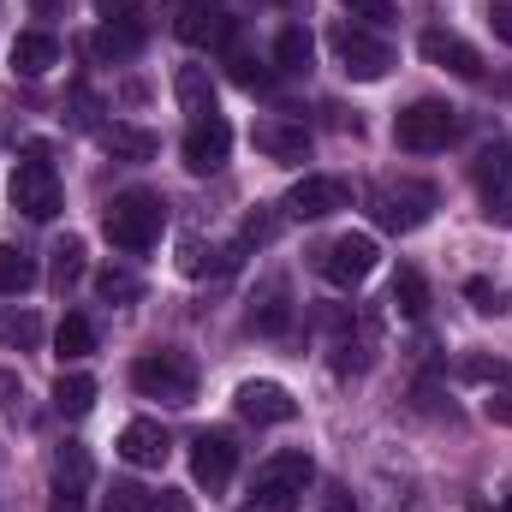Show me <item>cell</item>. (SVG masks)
I'll use <instances>...</instances> for the list:
<instances>
[{"label":"cell","instance_id":"b9f144b4","mask_svg":"<svg viewBox=\"0 0 512 512\" xmlns=\"http://www.w3.org/2000/svg\"><path fill=\"white\" fill-rule=\"evenodd\" d=\"M483 411H489V423H507V429H512V393H501V399H489Z\"/></svg>","mask_w":512,"mask_h":512},{"label":"cell","instance_id":"f6af8a7d","mask_svg":"<svg viewBox=\"0 0 512 512\" xmlns=\"http://www.w3.org/2000/svg\"><path fill=\"white\" fill-rule=\"evenodd\" d=\"M507 512H512V489H507Z\"/></svg>","mask_w":512,"mask_h":512},{"label":"cell","instance_id":"7402d4cb","mask_svg":"<svg viewBox=\"0 0 512 512\" xmlns=\"http://www.w3.org/2000/svg\"><path fill=\"white\" fill-rule=\"evenodd\" d=\"M96 143L114 155V161H155V149H161V137L155 131H143V126H96Z\"/></svg>","mask_w":512,"mask_h":512},{"label":"cell","instance_id":"60d3db41","mask_svg":"<svg viewBox=\"0 0 512 512\" xmlns=\"http://www.w3.org/2000/svg\"><path fill=\"white\" fill-rule=\"evenodd\" d=\"M96 12H102V18H137L143 0H96Z\"/></svg>","mask_w":512,"mask_h":512},{"label":"cell","instance_id":"f546056e","mask_svg":"<svg viewBox=\"0 0 512 512\" xmlns=\"http://www.w3.org/2000/svg\"><path fill=\"white\" fill-rule=\"evenodd\" d=\"M465 298H471V310H483V316H507L512 310V292L501 280H489V274H471V280H465Z\"/></svg>","mask_w":512,"mask_h":512},{"label":"cell","instance_id":"7c38bea8","mask_svg":"<svg viewBox=\"0 0 512 512\" xmlns=\"http://www.w3.org/2000/svg\"><path fill=\"white\" fill-rule=\"evenodd\" d=\"M233 465H239V441L227 435V429H203L197 441H191V477H197V489H227L233 483Z\"/></svg>","mask_w":512,"mask_h":512},{"label":"cell","instance_id":"5b68a950","mask_svg":"<svg viewBox=\"0 0 512 512\" xmlns=\"http://www.w3.org/2000/svg\"><path fill=\"white\" fill-rule=\"evenodd\" d=\"M131 387L161 405H191L197 399V364L185 352H149L131 364Z\"/></svg>","mask_w":512,"mask_h":512},{"label":"cell","instance_id":"ee69618b","mask_svg":"<svg viewBox=\"0 0 512 512\" xmlns=\"http://www.w3.org/2000/svg\"><path fill=\"white\" fill-rule=\"evenodd\" d=\"M328 512H352V501H346V489H328Z\"/></svg>","mask_w":512,"mask_h":512},{"label":"cell","instance_id":"9a60e30c","mask_svg":"<svg viewBox=\"0 0 512 512\" xmlns=\"http://www.w3.org/2000/svg\"><path fill=\"white\" fill-rule=\"evenodd\" d=\"M179 155H185L191 173H221L227 155H233V126H227V120H197V126L185 131Z\"/></svg>","mask_w":512,"mask_h":512},{"label":"cell","instance_id":"ffe728a7","mask_svg":"<svg viewBox=\"0 0 512 512\" xmlns=\"http://www.w3.org/2000/svg\"><path fill=\"white\" fill-rule=\"evenodd\" d=\"M60 66V36H48V30H18V42H12V72L18 78H48Z\"/></svg>","mask_w":512,"mask_h":512},{"label":"cell","instance_id":"4dcf8cb0","mask_svg":"<svg viewBox=\"0 0 512 512\" xmlns=\"http://www.w3.org/2000/svg\"><path fill=\"white\" fill-rule=\"evenodd\" d=\"M227 66H233V84H245V90H268V84H274V72L256 66V54L239 42V36L227 42Z\"/></svg>","mask_w":512,"mask_h":512},{"label":"cell","instance_id":"d4e9b609","mask_svg":"<svg viewBox=\"0 0 512 512\" xmlns=\"http://www.w3.org/2000/svg\"><path fill=\"white\" fill-rule=\"evenodd\" d=\"M310 54H316V42H310V30L304 24H286L280 36H274V72H310Z\"/></svg>","mask_w":512,"mask_h":512},{"label":"cell","instance_id":"f35d334b","mask_svg":"<svg viewBox=\"0 0 512 512\" xmlns=\"http://www.w3.org/2000/svg\"><path fill=\"white\" fill-rule=\"evenodd\" d=\"M489 30L512 48V0H495V6H489Z\"/></svg>","mask_w":512,"mask_h":512},{"label":"cell","instance_id":"bcb514c9","mask_svg":"<svg viewBox=\"0 0 512 512\" xmlns=\"http://www.w3.org/2000/svg\"><path fill=\"white\" fill-rule=\"evenodd\" d=\"M173 6H185V0H173Z\"/></svg>","mask_w":512,"mask_h":512},{"label":"cell","instance_id":"8992f818","mask_svg":"<svg viewBox=\"0 0 512 512\" xmlns=\"http://www.w3.org/2000/svg\"><path fill=\"white\" fill-rule=\"evenodd\" d=\"M334 60H340V72L346 78H358V84H382L387 72H393V48H387L382 36H370V30H358V24H334Z\"/></svg>","mask_w":512,"mask_h":512},{"label":"cell","instance_id":"836d02e7","mask_svg":"<svg viewBox=\"0 0 512 512\" xmlns=\"http://www.w3.org/2000/svg\"><path fill=\"white\" fill-rule=\"evenodd\" d=\"M459 376H465V382H507L512 370L501 364V358H483V352H471V358H459Z\"/></svg>","mask_w":512,"mask_h":512},{"label":"cell","instance_id":"cb8c5ba5","mask_svg":"<svg viewBox=\"0 0 512 512\" xmlns=\"http://www.w3.org/2000/svg\"><path fill=\"white\" fill-rule=\"evenodd\" d=\"M387 304H393L399 316L423 322V316H429V280H423L417 268H399V274H393V286H387Z\"/></svg>","mask_w":512,"mask_h":512},{"label":"cell","instance_id":"3957f363","mask_svg":"<svg viewBox=\"0 0 512 512\" xmlns=\"http://www.w3.org/2000/svg\"><path fill=\"white\" fill-rule=\"evenodd\" d=\"M316 483L310 453H274L251 477V512H292L304 501V489Z\"/></svg>","mask_w":512,"mask_h":512},{"label":"cell","instance_id":"5bb4252c","mask_svg":"<svg viewBox=\"0 0 512 512\" xmlns=\"http://www.w3.org/2000/svg\"><path fill=\"white\" fill-rule=\"evenodd\" d=\"M417 54L429 60V66H441V72H453V78H483V54L465 42V36H453V30H423L417 36Z\"/></svg>","mask_w":512,"mask_h":512},{"label":"cell","instance_id":"f1b7e54d","mask_svg":"<svg viewBox=\"0 0 512 512\" xmlns=\"http://www.w3.org/2000/svg\"><path fill=\"white\" fill-rule=\"evenodd\" d=\"M54 268H48V280H54V292H72L78 280H84V239H60L54 245Z\"/></svg>","mask_w":512,"mask_h":512},{"label":"cell","instance_id":"9c48e42d","mask_svg":"<svg viewBox=\"0 0 512 512\" xmlns=\"http://www.w3.org/2000/svg\"><path fill=\"white\" fill-rule=\"evenodd\" d=\"M477 191H483V215L489 221H512V143L495 137L477 149Z\"/></svg>","mask_w":512,"mask_h":512},{"label":"cell","instance_id":"e575fe53","mask_svg":"<svg viewBox=\"0 0 512 512\" xmlns=\"http://www.w3.org/2000/svg\"><path fill=\"white\" fill-rule=\"evenodd\" d=\"M274 233H280V221H274L268 209H251V215H245V227H239V245L251 251V245H268Z\"/></svg>","mask_w":512,"mask_h":512},{"label":"cell","instance_id":"44dd1931","mask_svg":"<svg viewBox=\"0 0 512 512\" xmlns=\"http://www.w3.org/2000/svg\"><path fill=\"white\" fill-rule=\"evenodd\" d=\"M173 96H179V108L191 114V126H197V120H221L209 66H179V78H173Z\"/></svg>","mask_w":512,"mask_h":512},{"label":"cell","instance_id":"8fae6325","mask_svg":"<svg viewBox=\"0 0 512 512\" xmlns=\"http://www.w3.org/2000/svg\"><path fill=\"white\" fill-rule=\"evenodd\" d=\"M340 209H352V185L334 179V173H304L286 191V215H298V221H322V215H340Z\"/></svg>","mask_w":512,"mask_h":512},{"label":"cell","instance_id":"8d00e7d4","mask_svg":"<svg viewBox=\"0 0 512 512\" xmlns=\"http://www.w3.org/2000/svg\"><path fill=\"white\" fill-rule=\"evenodd\" d=\"M370 358H364V340H334V370L340 376H352V370H364Z\"/></svg>","mask_w":512,"mask_h":512},{"label":"cell","instance_id":"e0dca14e","mask_svg":"<svg viewBox=\"0 0 512 512\" xmlns=\"http://www.w3.org/2000/svg\"><path fill=\"white\" fill-rule=\"evenodd\" d=\"M233 405H239V417H245V423H262V429H268V423H292V417H298V399H292L280 382H245Z\"/></svg>","mask_w":512,"mask_h":512},{"label":"cell","instance_id":"603a6c76","mask_svg":"<svg viewBox=\"0 0 512 512\" xmlns=\"http://www.w3.org/2000/svg\"><path fill=\"white\" fill-rule=\"evenodd\" d=\"M90 48H96V60H131V54L143 48V24H137V18H108Z\"/></svg>","mask_w":512,"mask_h":512},{"label":"cell","instance_id":"1f68e13d","mask_svg":"<svg viewBox=\"0 0 512 512\" xmlns=\"http://www.w3.org/2000/svg\"><path fill=\"white\" fill-rule=\"evenodd\" d=\"M96 298H102V304H137V298H143V280H137L131 268H102V274H96Z\"/></svg>","mask_w":512,"mask_h":512},{"label":"cell","instance_id":"d6986e66","mask_svg":"<svg viewBox=\"0 0 512 512\" xmlns=\"http://www.w3.org/2000/svg\"><path fill=\"white\" fill-rule=\"evenodd\" d=\"M251 143H256V155L286 161V167H298V161L310 155V131H304V126H286V120H256Z\"/></svg>","mask_w":512,"mask_h":512},{"label":"cell","instance_id":"7bdbcfd3","mask_svg":"<svg viewBox=\"0 0 512 512\" xmlns=\"http://www.w3.org/2000/svg\"><path fill=\"white\" fill-rule=\"evenodd\" d=\"M12 393H18V376H12V370H0V405H12Z\"/></svg>","mask_w":512,"mask_h":512},{"label":"cell","instance_id":"4fadbf2b","mask_svg":"<svg viewBox=\"0 0 512 512\" xmlns=\"http://www.w3.org/2000/svg\"><path fill=\"white\" fill-rule=\"evenodd\" d=\"M376 262H382V251H376L370 233H346V239H334V245L322 251V274H328L334 286H364V280L376 274Z\"/></svg>","mask_w":512,"mask_h":512},{"label":"cell","instance_id":"7a4b0ae2","mask_svg":"<svg viewBox=\"0 0 512 512\" xmlns=\"http://www.w3.org/2000/svg\"><path fill=\"white\" fill-rule=\"evenodd\" d=\"M12 209L30 221H54L60 215V173L48 161V143H30L24 161H12Z\"/></svg>","mask_w":512,"mask_h":512},{"label":"cell","instance_id":"d590c367","mask_svg":"<svg viewBox=\"0 0 512 512\" xmlns=\"http://www.w3.org/2000/svg\"><path fill=\"white\" fill-rule=\"evenodd\" d=\"M143 501H149V495H143L137 483H114L108 501H102V512H143Z\"/></svg>","mask_w":512,"mask_h":512},{"label":"cell","instance_id":"30bf717a","mask_svg":"<svg viewBox=\"0 0 512 512\" xmlns=\"http://www.w3.org/2000/svg\"><path fill=\"white\" fill-rule=\"evenodd\" d=\"M173 36H179L185 48H227V42L239 36V24L227 18L221 0H185V6L173 12Z\"/></svg>","mask_w":512,"mask_h":512},{"label":"cell","instance_id":"2e32d148","mask_svg":"<svg viewBox=\"0 0 512 512\" xmlns=\"http://www.w3.org/2000/svg\"><path fill=\"white\" fill-rule=\"evenodd\" d=\"M167 453H173V441H167V429L155 417H131L126 429H120V459L137 465V471H161Z\"/></svg>","mask_w":512,"mask_h":512},{"label":"cell","instance_id":"52a82bcc","mask_svg":"<svg viewBox=\"0 0 512 512\" xmlns=\"http://www.w3.org/2000/svg\"><path fill=\"white\" fill-rule=\"evenodd\" d=\"M435 215V185L429 179H393L376 191V221L387 233H417Z\"/></svg>","mask_w":512,"mask_h":512},{"label":"cell","instance_id":"ba28073f","mask_svg":"<svg viewBox=\"0 0 512 512\" xmlns=\"http://www.w3.org/2000/svg\"><path fill=\"white\" fill-rule=\"evenodd\" d=\"M90 477H96V459L84 441H66L54 453V483H48V512H84L90 495Z\"/></svg>","mask_w":512,"mask_h":512},{"label":"cell","instance_id":"277c9868","mask_svg":"<svg viewBox=\"0 0 512 512\" xmlns=\"http://www.w3.org/2000/svg\"><path fill=\"white\" fill-rule=\"evenodd\" d=\"M459 137V108H447V102H411V108H399V120H393V143L405 149V155H435V149H447Z\"/></svg>","mask_w":512,"mask_h":512},{"label":"cell","instance_id":"484cf974","mask_svg":"<svg viewBox=\"0 0 512 512\" xmlns=\"http://www.w3.org/2000/svg\"><path fill=\"white\" fill-rule=\"evenodd\" d=\"M54 352H60V364H78V358H90L96 352V328H90V316H60V328H54Z\"/></svg>","mask_w":512,"mask_h":512},{"label":"cell","instance_id":"74e56055","mask_svg":"<svg viewBox=\"0 0 512 512\" xmlns=\"http://www.w3.org/2000/svg\"><path fill=\"white\" fill-rule=\"evenodd\" d=\"M352 18H370V24H387L393 18V0H340Z\"/></svg>","mask_w":512,"mask_h":512},{"label":"cell","instance_id":"ab89813d","mask_svg":"<svg viewBox=\"0 0 512 512\" xmlns=\"http://www.w3.org/2000/svg\"><path fill=\"white\" fill-rule=\"evenodd\" d=\"M143 512H191V501H185V495H173V489H161V495H149V501H143Z\"/></svg>","mask_w":512,"mask_h":512},{"label":"cell","instance_id":"d6a6232c","mask_svg":"<svg viewBox=\"0 0 512 512\" xmlns=\"http://www.w3.org/2000/svg\"><path fill=\"white\" fill-rule=\"evenodd\" d=\"M42 340V322L30 316V310H0V346H18V352H30Z\"/></svg>","mask_w":512,"mask_h":512},{"label":"cell","instance_id":"4316f807","mask_svg":"<svg viewBox=\"0 0 512 512\" xmlns=\"http://www.w3.org/2000/svg\"><path fill=\"white\" fill-rule=\"evenodd\" d=\"M36 286V256L24 245H0V298H18Z\"/></svg>","mask_w":512,"mask_h":512},{"label":"cell","instance_id":"6da1fadb","mask_svg":"<svg viewBox=\"0 0 512 512\" xmlns=\"http://www.w3.org/2000/svg\"><path fill=\"white\" fill-rule=\"evenodd\" d=\"M161 227H167V203H161L155 191H120V197L108 203V215H102L108 245L126 251V256H143L161 239Z\"/></svg>","mask_w":512,"mask_h":512},{"label":"cell","instance_id":"83f0119b","mask_svg":"<svg viewBox=\"0 0 512 512\" xmlns=\"http://www.w3.org/2000/svg\"><path fill=\"white\" fill-rule=\"evenodd\" d=\"M90 405H96V382H90V376L66 370V376L54 382V411H60V417H84Z\"/></svg>","mask_w":512,"mask_h":512},{"label":"cell","instance_id":"ac0fdd59","mask_svg":"<svg viewBox=\"0 0 512 512\" xmlns=\"http://www.w3.org/2000/svg\"><path fill=\"white\" fill-rule=\"evenodd\" d=\"M251 328L262 334V340H280V334L292 328V286H286L280 274H268V280L256 286V298H251Z\"/></svg>","mask_w":512,"mask_h":512}]
</instances>
